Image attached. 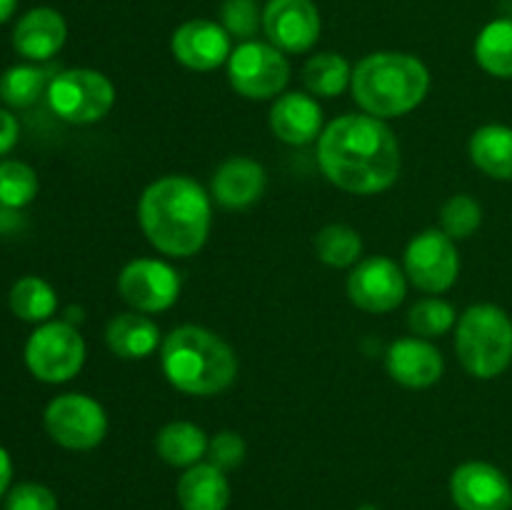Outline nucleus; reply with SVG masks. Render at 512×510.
Wrapping results in <instances>:
<instances>
[{
  "label": "nucleus",
  "instance_id": "nucleus-14",
  "mask_svg": "<svg viewBox=\"0 0 512 510\" xmlns=\"http://www.w3.org/2000/svg\"><path fill=\"white\" fill-rule=\"evenodd\" d=\"M450 498L458 510H510L512 485L495 465L468 460L450 475Z\"/></svg>",
  "mask_w": 512,
  "mask_h": 510
},
{
  "label": "nucleus",
  "instance_id": "nucleus-29",
  "mask_svg": "<svg viewBox=\"0 0 512 510\" xmlns=\"http://www.w3.org/2000/svg\"><path fill=\"white\" fill-rule=\"evenodd\" d=\"M458 323V315L455 308L443 298H423L410 308L408 325L413 330V335L418 338H440V335L450 333Z\"/></svg>",
  "mask_w": 512,
  "mask_h": 510
},
{
  "label": "nucleus",
  "instance_id": "nucleus-16",
  "mask_svg": "<svg viewBox=\"0 0 512 510\" xmlns=\"http://www.w3.org/2000/svg\"><path fill=\"white\" fill-rule=\"evenodd\" d=\"M385 368L395 383L405 388H430L443 378L445 360L440 350L425 338L410 335V338L395 340L385 355Z\"/></svg>",
  "mask_w": 512,
  "mask_h": 510
},
{
  "label": "nucleus",
  "instance_id": "nucleus-39",
  "mask_svg": "<svg viewBox=\"0 0 512 510\" xmlns=\"http://www.w3.org/2000/svg\"><path fill=\"white\" fill-rule=\"evenodd\" d=\"M358 510H380V508H378V505H370V503H365V505H360Z\"/></svg>",
  "mask_w": 512,
  "mask_h": 510
},
{
  "label": "nucleus",
  "instance_id": "nucleus-37",
  "mask_svg": "<svg viewBox=\"0 0 512 510\" xmlns=\"http://www.w3.org/2000/svg\"><path fill=\"white\" fill-rule=\"evenodd\" d=\"M20 213L15 208H8V205H0V233H10V230L20 228Z\"/></svg>",
  "mask_w": 512,
  "mask_h": 510
},
{
  "label": "nucleus",
  "instance_id": "nucleus-27",
  "mask_svg": "<svg viewBox=\"0 0 512 510\" xmlns=\"http://www.w3.org/2000/svg\"><path fill=\"white\" fill-rule=\"evenodd\" d=\"M350 80H353V68L338 53H318L303 65L305 88L318 98H335L348 88Z\"/></svg>",
  "mask_w": 512,
  "mask_h": 510
},
{
  "label": "nucleus",
  "instance_id": "nucleus-10",
  "mask_svg": "<svg viewBox=\"0 0 512 510\" xmlns=\"http://www.w3.org/2000/svg\"><path fill=\"white\" fill-rule=\"evenodd\" d=\"M403 265L415 288L438 295L453 288L458 280L460 255L455 240L443 230H425L408 243Z\"/></svg>",
  "mask_w": 512,
  "mask_h": 510
},
{
  "label": "nucleus",
  "instance_id": "nucleus-35",
  "mask_svg": "<svg viewBox=\"0 0 512 510\" xmlns=\"http://www.w3.org/2000/svg\"><path fill=\"white\" fill-rule=\"evenodd\" d=\"M18 135H20V125L15 120L13 113L0 108V155L10 153L18 143Z\"/></svg>",
  "mask_w": 512,
  "mask_h": 510
},
{
  "label": "nucleus",
  "instance_id": "nucleus-15",
  "mask_svg": "<svg viewBox=\"0 0 512 510\" xmlns=\"http://www.w3.org/2000/svg\"><path fill=\"white\" fill-rule=\"evenodd\" d=\"M170 50L180 65L208 73V70L228 63L233 45H230V33L223 25L215 20L195 18L175 28L173 38H170Z\"/></svg>",
  "mask_w": 512,
  "mask_h": 510
},
{
  "label": "nucleus",
  "instance_id": "nucleus-5",
  "mask_svg": "<svg viewBox=\"0 0 512 510\" xmlns=\"http://www.w3.org/2000/svg\"><path fill=\"white\" fill-rule=\"evenodd\" d=\"M455 350L470 375L498 378L512 363V320L493 303L470 305L455 328Z\"/></svg>",
  "mask_w": 512,
  "mask_h": 510
},
{
  "label": "nucleus",
  "instance_id": "nucleus-34",
  "mask_svg": "<svg viewBox=\"0 0 512 510\" xmlns=\"http://www.w3.org/2000/svg\"><path fill=\"white\" fill-rule=\"evenodd\" d=\"M5 510H58V498L48 485L20 483L10 488Z\"/></svg>",
  "mask_w": 512,
  "mask_h": 510
},
{
  "label": "nucleus",
  "instance_id": "nucleus-31",
  "mask_svg": "<svg viewBox=\"0 0 512 510\" xmlns=\"http://www.w3.org/2000/svg\"><path fill=\"white\" fill-rule=\"evenodd\" d=\"M483 223V208L475 198L460 193L445 200L443 210H440V228L448 238L465 240L475 233Z\"/></svg>",
  "mask_w": 512,
  "mask_h": 510
},
{
  "label": "nucleus",
  "instance_id": "nucleus-3",
  "mask_svg": "<svg viewBox=\"0 0 512 510\" xmlns=\"http://www.w3.org/2000/svg\"><path fill=\"white\" fill-rule=\"evenodd\" d=\"M160 365L168 383L188 395L223 393L238 375L233 348L200 325L175 328L160 345Z\"/></svg>",
  "mask_w": 512,
  "mask_h": 510
},
{
  "label": "nucleus",
  "instance_id": "nucleus-25",
  "mask_svg": "<svg viewBox=\"0 0 512 510\" xmlns=\"http://www.w3.org/2000/svg\"><path fill=\"white\" fill-rule=\"evenodd\" d=\"M10 310L25 323H48L50 315L58 308V295L53 285L45 283L38 275H25L10 288Z\"/></svg>",
  "mask_w": 512,
  "mask_h": 510
},
{
  "label": "nucleus",
  "instance_id": "nucleus-28",
  "mask_svg": "<svg viewBox=\"0 0 512 510\" xmlns=\"http://www.w3.org/2000/svg\"><path fill=\"white\" fill-rule=\"evenodd\" d=\"M315 253L330 268H348V265L360 263L363 240H360L358 230H353L350 225H325L315 238Z\"/></svg>",
  "mask_w": 512,
  "mask_h": 510
},
{
  "label": "nucleus",
  "instance_id": "nucleus-20",
  "mask_svg": "<svg viewBox=\"0 0 512 510\" xmlns=\"http://www.w3.org/2000/svg\"><path fill=\"white\" fill-rule=\"evenodd\" d=\"M110 353L123 360H143L160 345V328L145 313H120L105 328Z\"/></svg>",
  "mask_w": 512,
  "mask_h": 510
},
{
  "label": "nucleus",
  "instance_id": "nucleus-30",
  "mask_svg": "<svg viewBox=\"0 0 512 510\" xmlns=\"http://www.w3.org/2000/svg\"><path fill=\"white\" fill-rule=\"evenodd\" d=\"M38 195V175L28 163L5 160L0 163V205L8 208H25Z\"/></svg>",
  "mask_w": 512,
  "mask_h": 510
},
{
  "label": "nucleus",
  "instance_id": "nucleus-32",
  "mask_svg": "<svg viewBox=\"0 0 512 510\" xmlns=\"http://www.w3.org/2000/svg\"><path fill=\"white\" fill-rule=\"evenodd\" d=\"M220 25L230 33V38L253 40L258 28H263V10L258 0H223L220 5Z\"/></svg>",
  "mask_w": 512,
  "mask_h": 510
},
{
  "label": "nucleus",
  "instance_id": "nucleus-6",
  "mask_svg": "<svg viewBox=\"0 0 512 510\" xmlns=\"http://www.w3.org/2000/svg\"><path fill=\"white\" fill-rule=\"evenodd\" d=\"M48 103L53 113L65 123H98L113 108L115 88L108 75H103L100 70H60L48 85Z\"/></svg>",
  "mask_w": 512,
  "mask_h": 510
},
{
  "label": "nucleus",
  "instance_id": "nucleus-7",
  "mask_svg": "<svg viewBox=\"0 0 512 510\" xmlns=\"http://www.w3.org/2000/svg\"><path fill=\"white\" fill-rule=\"evenodd\" d=\"M85 363V340L68 320H48L25 343V365L43 383H65Z\"/></svg>",
  "mask_w": 512,
  "mask_h": 510
},
{
  "label": "nucleus",
  "instance_id": "nucleus-26",
  "mask_svg": "<svg viewBox=\"0 0 512 510\" xmlns=\"http://www.w3.org/2000/svg\"><path fill=\"white\" fill-rule=\"evenodd\" d=\"M53 70L45 65H13L0 78V100L10 108H28L48 90Z\"/></svg>",
  "mask_w": 512,
  "mask_h": 510
},
{
  "label": "nucleus",
  "instance_id": "nucleus-13",
  "mask_svg": "<svg viewBox=\"0 0 512 510\" xmlns=\"http://www.w3.org/2000/svg\"><path fill=\"white\" fill-rule=\"evenodd\" d=\"M320 10L313 0H268L263 8V30L283 53H305L320 38Z\"/></svg>",
  "mask_w": 512,
  "mask_h": 510
},
{
  "label": "nucleus",
  "instance_id": "nucleus-33",
  "mask_svg": "<svg viewBox=\"0 0 512 510\" xmlns=\"http://www.w3.org/2000/svg\"><path fill=\"white\" fill-rule=\"evenodd\" d=\"M245 455H248V445H245L243 435L233 433V430H220L218 435L208 440V463L220 468L223 473L235 470L243 465Z\"/></svg>",
  "mask_w": 512,
  "mask_h": 510
},
{
  "label": "nucleus",
  "instance_id": "nucleus-17",
  "mask_svg": "<svg viewBox=\"0 0 512 510\" xmlns=\"http://www.w3.org/2000/svg\"><path fill=\"white\" fill-rule=\"evenodd\" d=\"M65 40H68L65 18L58 10L45 8V5L28 10L13 30V48L25 60H35V63L53 58L63 48Z\"/></svg>",
  "mask_w": 512,
  "mask_h": 510
},
{
  "label": "nucleus",
  "instance_id": "nucleus-23",
  "mask_svg": "<svg viewBox=\"0 0 512 510\" xmlns=\"http://www.w3.org/2000/svg\"><path fill=\"white\" fill-rule=\"evenodd\" d=\"M155 448L160 458L173 468H190L208 455V435L188 420H173L160 428Z\"/></svg>",
  "mask_w": 512,
  "mask_h": 510
},
{
  "label": "nucleus",
  "instance_id": "nucleus-18",
  "mask_svg": "<svg viewBox=\"0 0 512 510\" xmlns=\"http://www.w3.org/2000/svg\"><path fill=\"white\" fill-rule=\"evenodd\" d=\"M270 130L288 145H308L323 133V108L313 95L285 93L270 108Z\"/></svg>",
  "mask_w": 512,
  "mask_h": 510
},
{
  "label": "nucleus",
  "instance_id": "nucleus-9",
  "mask_svg": "<svg viewBox=\"0 0 512 510\" xmlns=\"http://www.w3.org/2000/svg\"><path fill=\"white\" fill-rule=\"evenodd\" d=\"M43 423L50 438L68 450H93L108 435L105 408L85 393H65L50 400Z\"/></svg>",
  "mask_w": 512,
  "mask_h": 510
},
{
  "label": "nucleus",
  "instance_id": "nucleus-12",
  "mask_svg": "<svg viewBox=\"0 0 512 510\" xmlns=\"http://www.w3.org/2000/svg\"><path fill=\"white\" fill-rule=\"evenodd\" d=\"M405 270L385 255L360 260L348 275V298L365 313H390L408 293Z\"/></svg>",
  "mask_w": 512,
  "mask_h": 510
},
{
  "label": "nucleus",
  "instance_id": "nucleus-22",
  "mask_svg": "<svg viewBox=\"0 0 512 510\" xmlns=\"http://www.w3.org/2000/svg\"><path fill=\"white\" fill-rule=\"evenodd\" d=\"M470 160L475 168L498 180H512V128L483 125L470 138Z\"/></svg>",
  "mask_w": 512,
  "mask_h": 510
},
{
  "label": "nucleus",
  "instance_id": "nucleus-8",
  "mask_svg": "<svg viewBox=\"0 0 512 510\" xmlns=\"http://www.w3.org/2000/svg\"><path fill=\"white\" fill-rule=\"evenodd\" d=\"M228 80L248 100H270L283 93L290 80V63L273 43L245 40L230 53Z\"/></svg>",
  "mask_w": 512,
  "mask_h": 510
},
{
  "label": "nucleus",
  "instance_id": "nucleus-36",
  "mask_svg": "<svg viewBox=\"0 0 512 510\" xmlns=\"http://www.w3.org/2000/svg\"><path fill=\"white\" fill-rule=\"evenodd\" d=\"M10 478H13V460H10L8 450L0 448V498L8 493Z\"/></svg>",
  "mask_w": 512,
  "mask_h": 510
},
{
  "label": "nucleus",
  "instance_id": "nucleus-2",
  "mask_svg": "<svg viewBox=\"0 0 512 510\" xmlns=\"http://www.w3.org/2000/svg\"><path fill=\"white\" fill-rule=\"evenodd\" d=\"M138 220L155 250L173 258H190L210 235V195L188 175H165L143 190Z\"/></svg>",
  "mask_w": 512,
  "mask_h": 510
},
{
  "label": "nucleus",
  "instance_id": "nucleus-21",
  "mask_svg": "<svg viewBox=\"0 0 512 510\" xmlns=\"http://www.w3.org/2000/svg\"><path fill=\"white\" fill-rule=\"evenodd\" d=\"M178 503L183 510H225L230 503V483L213 463L185 468L178 480Z\"/></svg>",
  "mask_w": 512,
  "mask_h": 510
},
{
  "label": "nucleus",
  "instance_id": "nucleus-24",
  "mask_svg": "<svg viewBox=\"0 0 512 510\" xmlns=\"http://www.w3.org/2000/svg\"><path fill=\"white\" fill-rule=\"evenodd\" d=\"M475 60L495 78H512V18L490 20L475 40Z\"/></svg>",
  "mask_w": 512,
  "mask_h": 510
},
{
  "label": "nucleus",
  "instance_id": "nucleus-1",
  "mask_svg": "<svg viewBox=\"0 0 512 510\" xmlns=\"http://www.w3.org/2000/svg\"><path fill=\"white\" fill-rule=\"evenodd\" d=\"M318 163L325 178L345 193H383L398 180L403 155L398 138L373 115H343L318 138Z\"/></svg>",
  "mask_w": 512,
  "mask_h": 510
},
{
  "label": "nucleus",
  "instance_id": "nucleus-19",
  "mask_svg": "<svg viewBox=\"0 0 512 510\" xmlns=\"http://www.w3.org/2000/svg\"><path fill=\"white\" fill-rule=\"evenodd\" d=\"M268 175L265 168L253 158H230L215 170L213 183H210V195L218 200L223 208L240 210L253 205L265 193Z\"/></svg>",
  "mask_w": 512,
  "mask_h": 510
},
{
  "label": "nucleus",
  "instance_id": "nucleus-38",
  "mask_svg": "<svg viewBox=\"0 0 512 510\" xmlns=\"http://www.w3.org/2000/svg\"><path fill=\"white\" fill-rule=\"evenodd\" d=\"M15 8H18V0H0V25L8 23L10 15L15 13Z\"/></svg>",
  "mask_w": 512,
  "mask_h": 510
},
{
  "label": "nucleus",
  "instance_id": "nucleus-11",
  "mask_svg": "<svg viewBox=\"0 0 512 510\" xmlns=\"http://www.w3.org/2000/svg\"><path fill=\"white\" fill-rule=\"evenodd\" d=\"M118 293L138 313H163L178 300L180 275L163 260H130L118 275Z\"/></svg>",
  "mask_w": 512,
  "mask_h": 510
},
{
  "label": "nucleus",
  "instance_id": "nucleus-4",
  "mask_svg": "<svg viewBox=\"0 0 512 510\" xmlns=\"http://www.w3.org/2000/svg\"><path fill=\"white\" fill-rule=\"evenodd\" d=\"M350 90L360 108L378 120L400 118L425 100L430 73L423 60L408 53H370L353 68Z\"/></svg>",
  "mask_w": 512,
  "mask_h": 510
}]
</instances>
